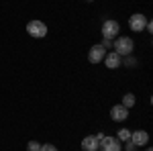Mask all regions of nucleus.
Returning <instances> with one entry per match:
<instances>
[{
	"instance_id": "20",
	"label": "nucleus",
	"mask_w": 153,
	"mask_h": 151,
	"mask_svg": "<svg viewBox=\"0 0 153 151\" xmlns=\"http://www.w3.org/2000/svg\"><path fill=\"white\" fill-rule=\"evenodd\" d=\"M96 151H98V149H96Z\"/></svg>"
},
{
	"instance_id": "6",
	"label": "nucleus",
	"mask_w": 153,
	"mask_h": 151,
	"mask_svg": "<svg viewBox=\"0 0 153 151\" xmlns=\"http://www.w3.org/2000/svg\"><path fill=\"white\" fill-rule=\"evenodd\" d=\"M110 118L114 121V123H125L127 118H129V108H125L123 104H117L110 108Z\"/></svg>"
},
{
	"instance_id": "3",
	"label": "nucleus",
	"mask_w": 153,
	"mask_h": 151,
	"mask_svg": "<svg viewBox=\"0 0 153 151\" xmlns=\"http://www.w3.org/2000/svg\"><path fill=\"white\" fill-rule=\"evenodd\" d=\"M118 33H120V25H118L117 21L110 19V21H104V23H102V37H104V39H112V41H114L118 37Z\"/></svg>"
},
{
	"instance_id": "10",
	"label": "nucleus",
	"mask_w": 153,
	"mask_h": 151,
	"mask_svg": "<svg viewBox=\"0 0 153 151\" xmlns=\"http://www.w3.org/2000/svg\"><path fill=\"white\" fill-rule=\"evenodd\" d=\"M98 145H100V141L96 139V135H88V137L82 139V149L84 151H96Z\"/></svg>"
},
{
	"instance_id": "17",
	"label": "nucleus",
	"mask_w": 153,
	"mask_h": 151,
	"mask_svg": "<svg viewBox=\"0 0 153 151\" xmlns=\"http://www.w3.org/2000/svg\"><path fill=\"white\" fill-rule=\"evenodd\" d=\"M100 45L104 47V49H110V47H112V39H104V37H102V43H100Z\"/></svg>"
},
{
	"instance_id": "11",
	"label": "nucleus",
	"mask_w": 153,
	"mask_h": 151,
	"mask_svg": "<svg viewBox=\"0 0 153 151\" xmlns=\"http://www.w3.org/2000/svg\"><path fill=\"white\" fill-rule=\"evenodd\" d=\"M135 102H137L135 94H125V96H123V102H120V104L125 106V108H133V106H135Z\"/></svg>"
},
{
	"instance_id": "1",
	"label": "nucleus",
	"mask_w": 153,
	"mask_h": 151,
	"mask_svg": "<svg viewBox=\"0 0 153 151\" xmlns=\"http://www.w3.org/2000/svg\"><path fill=\"white\" fill-rule=\"evenodd\" d=\"M112 47H114V53H118L120 57H125V55H131L133 53L135 41L131 37H117V41H112Z\"/></svg>"
},
{
	"instance_id": "12",
	"label": "nucleus",
	"mask_w": 153,
	"mask_h": 151,
	"mask_svg": "<svg viewBox=\"0 0 153 151\" xmlns=\"http://www.w3.org/2000/svg\"><path fill=\"white\" fill-rule=\"evenodd\" d=\"M117 139L118 141H129L131 139V131H129V129H120L118 135H117Z\"/></svg>"
},
{
	"instance_id": "15",
	"label": "nucleus",
	"mask_w": 153,
	"mask_h": 151,
	"mask_svg": "<svg viewBox=\"0 0 153 151\" xmlns=\"http://www.w3.org/2000/svg\"><path fill=\"white\" fill-rule=\"evenodd\" d=\"M125 151H137V145L131 141H125Z\"/></svg>"
},
{
	"instance_id": "16",
	"label": "nucleus",
	"mask_w": 153,
	"mask_h": 151,
	"mask_svg": "<svg viewBox=\"0 0 153 151\" xmlns=\"http://www.w3.org/2000/svg\"><path fill=\"white\" fill-rule=\"evenodd\" d=\"M41 151H57V147L51 143H45V145H41Z\"/></svg>"
},
{
	"instance_id": "4",
	"label": "nucleus",
	"mask_w": 153,
	"mask_h": 151,
	"mask_svg": "<svg viewBox=\"0 0 153 151\" xmlns=\"http://www.w3.org/2000/svg\"><path fill=\"white\" fill-rule=\"evenodd\" d=\"M98 149H102V151H120L123 149V143L117 139V137H106L104 135V139H100V145H98Z\"/></svg>"
},
{
	"instance_id": "18",
	"label": "nucleus",
	"mask_w": 153,
	"mask_h": 151,
	"mask_svg": "<svg viewBox=\"0 0 153 151\" xmlns=\"http://www.w3.org/2000/svg\"><path fill=\"white\" fill-rule=\"evenodd\" d=\"M145 151H153V149H151V147H147V149H145Z\"/></svg>"
},
{
	"instance_id": "2",
	"label": "nucleus",
	"mask_w": 153,
	"mask_h": 151,
	"mask_svg": "<svg viewBox=\"0 0 153 151\" xmlns=\"http://www.w3.org/2000/svg\"><path fill=\"white\" fill-rule=\"evenodd\" d=\"M27 33L33 37V39H43L47 35V25L43 21H29L27 23Z\"/></svg>"
},
{
	"instance_id": "13",
	"label": "nucleus",
	"mask_w": 153,
	"mask_h": 151,
	"mask_svg": "<svg viewBox=\"0 0 153 151\" xmlns=\"http://www.w3.org/2000/svg\"><path fill=\"white\" fill-rule=\"evenodd\" d=\"M120 63H125V65H129V68H135V65H137V57L125 55V59H120Z\"/></svg>"
},
{
	"instance_id": "19",
	"label": "nucleus",
	"mask_w": 153,
	"mask_h": 151,
	"mask_svg": "<svg viewBox=\"0 0 153 151\" xmlns=\"http://www.w3.org/2000/svg\"><path fill=\"white\" fill-rule=\"evenodd\" d=\"M86 2H92V0H86Z\"/></svg>"
},
{
	"instance_id": "5",
	"label": "nucleus",
	"mask_w": 153,
	"mask_h": 151,
	"mask_svg": "<svg viewBox=\"0 0 153 151\" xmlns=\"http://www.w3.org/2000/svg\"><path fill=\"white\" fill-rule=\"evenodd\" d=\"M145 25H147V16H145V14H141V12H137V14H131V19H129L131 31H135V33H141L143 29H145Z\"/></svg>"
},
{
	"instance_id": "9",
	"label": "nucleus",
	"mask_w": 153,
	"mask_h": 151,
	"mask_svg": "<svg viewBox=\"0 0 153 151\" xmlns=\"http://www.w3.org/2000/svg\"><path fill=\"white\" fill-rule=\"evenodd\" d=\"M129 141H131V143H135L137 147H143V145L149 143V133H147V131H133Z\"/></svg>"
},
{
	"instance_id": "7",
	"label": "nucleus",
	"mask_w": 153,
	"mask_h": 151,
	"mask_svg": "<svg viewBox=\"0 0 153 151\" xmlns=\"http://www.w3.org/2000/svg\"><path fill=\"white\" fill-rule=\"evenodd\" d=\"M106 55V49L102 45H92V49L88 51V61L90 63H100Z\"/></svg>"
},
{
	"instance_id": "8",
	"label": "nucleus",
	"mask_w": 153,
	"mask_h": 151,
	"mask_svg": "<svg viewBox=\"0 0 153 151\" xmlns=\"http://www.w3.org/2000/svg\"><path fill=\"white\" fill-rule=\"evenodd\" d=\"M120 59H123V57H120L118 53H114V51H108L102 61H104V65L108 68V70H117V68H120V65H123V63H120Z\"/></svg>"
},
{
	"instance_id": "14",
	"label": "nucleus",
	"mask_w": 153,
	"mask_h": 151,
	"mask_svg": "<svg viewBox=\"0 0 153 151\" xmlns=\"http://www.w3.org/2000/svg\"><path fill=\"white\" fill-rule=\"evenodd\" d=\"M27 151H41V143H39V141H29Z\"/></svg>"
}]
</instances>
